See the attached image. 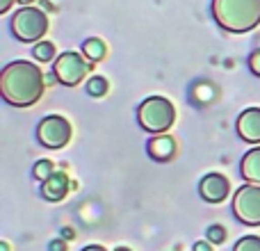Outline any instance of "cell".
I'll use <instances>...</instances> for the list:
<instances>
[{
  "label": "cell",
  "instance_id": "cell-1",
  "mask_svg": "<svg viewBox=\"0 0 260 251\" xmlns=\"http://www.w3.org/2000/svg\"><path fill=\"white\" fill-rule=\"evenodd\" d=\"M46 78L35 62L16 59L0 73V96L14 108H30L41 99Z\"/></svg>",
  "mask_w": 260,
  "mask_h": 251
},
{
  "label": "cell",
  "instance_id": "cell-2",
  "mask_svg": "<svg viewBox=\"0 0 260 251\" xmlns=\"http://www.w3.org/2000/svg\"><path fill=\"white\" fill-rule=\"evenodd\" d=\"M212 16L221 30L242 35L260 25V0H212Z\"/></svg>",
  "mask_w": 260,
  "mask_h": 251
},
{
  "label": "cell",
  "instance_id": "cell-3",
  "mask_svg": "<svg viewBox=\"0 0 260 251\" xmlns=\"http://www.w3.org/2000/svg\"><path fill=\"white\" fill-rule=\"evenodd\" d=\"M137 121L146 133L162 135L174 125L176 110L171 105V101H167L165 96H148L137 108Z\"/></svg>",
  "mask_w": 260,
  "mask_h": 251
},
{
  "label": "cell",
  "instance_id": "cell-4",
  "mask_svg": "<svg viewBox=\"0 0 260 251\" xmlns=\"http://www.w3.org/2000/svg\"><path fill=\"white\" fill-rule=\"evenodd\" d=\"M12 32L18 41L25 44H37L44 39V35L48 32V16L37 7H21L12 16Z\"/></svg>",
  "mask_w": 260,
  "mask_h": 251
},
{
  "label": "cell",
  "instance_id": "cell-5",
  "mask_svg": "<svg viewBox=\"0 0 260 251\" xmlns=\"http://www.w3.org/2000/svg\"><path fill=\"white\" fill-rule=\"evenodd\" d=\"M94 64L85 62L80 53L67 50V53H59L57 59L53 62V73L57 78V82H62L64 87H76L78 82H82V78L87 76V71Z\"/></svg>",
  "mask_w": 260,
  "mask_h": 251
},
{
  "label": "cell",
  "instance_id": "cell-6",
  "mask_svg": "<svg viewBox=\"0 0 260 251\" xmlns=\"http://www.w3.org/2000/svg\"><path fill=\"white\" fill-rule=\"evenodd\" d=\"M233 212L242 224L260 226V185H242L233 194Z\"/></svg>",
  "mask_w": 260,
  "mask_h": 251
},
{
  "label": "cell",
  "instance_id": "cell-7",
  "mask_svg": "<svg viewBox=\"0 0 260 251\" xmlns=\"http://www.w3.org/2000/svg\"><path fill=\"white\" fill-rule=\"evenodd\" d=\"M71 123L59 114H48L44 117L37 125V139L39 144H44L46 148H62L71 142Z\"/></svg>",
  "mask_w": 260,
  "mask_h": 251
},
{
  "label": "cell",
  "instance_id": "cell-8",
  "mask_svg": "<svg viewBox=\"0 0 260 251\" xmlns=\"http://www.w3.org/2000/svg\"><path fill=\"white\" fill-rule=\"evenodd\" d=\"M199 192L201 197L206 199L208 203H221L231 192V185H229V178L221 174H208L203 176L201 185H199Z\"/></svg>",
  "mask_w": 260,
  "mask_h": 251
},
{
  "label": "cell",
  "instance_id": "cell-9",
  "mask_svg": "<svg viewBox=\"0 0 260 251\" xmlns=\"http://www.w3.org/2000/svg\"><path fill=\"white\" fill-rule=\"evenodd\" d=\"M238 135L247 144H260V108H247L240 112Z\"/></svg>",
  "mask_w": 260,
  "mask_h": 251
},
{
  "label": "cell",
  "instance_id": "cell-10",
  "mask_svg": "<svg viewBox=\"0 0 260 251\" xmlns=\"http://www.w3.org/2000/svg\"><path fill=\"white\" fill-rule=\"evenodd\" d=\"M69 187H73V183L69 180V176L64 174V171H55L48 180L41 183V197H44L46 201L57 203V201H62V199L67 197Z\"/></svg>",
  "mask_w": 260,
  "mask_h": 251
},
{
  "label": "cell",
  "instance_id": "cell-11",
  "mask_svg": "<svg viewBox=\"0 0 260 251\" xmlns=\"http://www.w3.org/2000/svg\"><path fill=\"white\" fill-rule=\"evenodd\" d=\"M146 151L155 162H169L171 158L176 155V142L165 133L153 135L151 142H148V146H146Z\"/></svg>",
  "mask_w": 260,
  "mask_h": 251
},
{
  "label": "cell",
  "instance_id": "cell-12",
  "mask_svg": "<svg viewBox=\"0 0 260 251\" xmlns=\"http://www.w3.org/2000/svg\"><path fill=\"white\" fill-rule=\"evenodd\" d=\"M240 174L247 183L260 185V146L244 153L242 162H240Z\"/></svg>",
  "mask_w": 260,
  "mask_h": 251
},
{
  "label": "cell",
  "instance_id": "cell-13",
  "mask_svg": "<svg viewBox=\"0 0 260 251\" xmlns=\"http://www.w3.org/2000/svg\"><path fill=\"white\" fill-rule=\"evenodd\" d=\"M82 53H85L87 62L96 64V62H101V59L105 57L108 48H105V44L99 39V37H91V39H87L85 44H82Z\"/></svg>",
  "mask_w": 260,
  "mask_h": 251
},
{
  "label": "cell",
  "instance_id": "cell-14",
  "mask_svg": "<svg viewBox=\"0 0 260 251\" xmlns=\"http://www.w3.org/2000/svg\"><path fill=\"white\" fill-rule=\"evenodd\" d=\"M32 57L37 59V62H55V44L53 41H37L35 48H32Z\"/></svg>",
  "mask_w": 260,
  "mask_h": 251
},
{
  "label": "cell",
  "instance_id": "cell-15",
  "mask_svg": "<svg viewBox=\"0 0 260 251\" xmlns=\"http://www.w3.org/2000/svg\"><path fill=\"white\" fill-rule=\"evenodd\" d=\"M110 89L108 80H105L103 76H91L89 82H87V91H89V96H96V99H101V96H105Z\"/></svg>",
  "mask_w": 260,
  "mask_h": 251
},
{
  "label": "cell",
  "instance_id": "cell-16",
  "mask_svg": "<svg viewBox=\"0 0 260 251\" xmlns=\"http://www.w3.org/2000/svg\"><path fill=\"white\" fill-rule=\"evenodd\" d=\"M32 174H35V178L37 180H41V183H44V180H48L50 176L55 174V165H53V160H39L35 165V169H32Z\"/></svg>",
  "mask_w": 260,
  "mask_h": 251
},
{
  "label": "cell",
  "instance_id": "cell-17",
  "mask_svg": "<svg viewBox=\"0 0 260 251\" xmlns=\"http://www.w3.org/2000/svg\"><path fill=\"white\" fill-rule=\"evenodd\" d=\"M233 251H260V238L258 235H244L235 242Z\"/></svg>",
  "mask_w": 260,
  "mask_h": 251
},
{
  "label": "cell",
  "instance_id": "cell-18",
  "mask_svg": "<svg viewBox=\"0 0 260 251\" xmlns=\"http://www.w3.org/2000/svg\"><path fill=\"white\" fill-rule=\"evenodd\" d=\"M206 235H208V242L221 244L226 240V229L224 226H219V224H215V226H210V229L206 231Z\"/></svg>",
  "mask_w": 260,
  "mask_h": 251
},
{
  "label": "cell",
  "instance_id": "cell-19",
  "mask_svg": "<svg viewBox=\"0 0 260 251\" xmlns=\"http://www.w3.org/2000/svg\"><path fill=\"white\" fill-rule=\"evenodd\" d=\"M249 69H251L253 73L260 78V48H256L251 53V57H249Z\"/></svg>",
  "mask_w": 260,
  "mask_h": 251
},
{
  "label": "cell",
  "instance_id": "cell-20",
  "mask_svg": "<svg viewBox=\"0 0 260 251\" xmlns=\"http://www.w3.org/2000/svg\"><path fill=\"white\" fill-rule=\"evenodd\" d=\"M50 251H67V242L64 240H55V242H50Z\"/></svg>",
  "mask_w": 260,
  "mask_h": 251
},
{
  "label": "cell",
  "instance_id": "cell-21",
  "mask_svg": "<svg viewBox=\"0 0 260 251\" xmlns=\"http://www.w3.org/2000/svg\"><path fill=\"white\" fill-rule=\"evenodd\" d=\"M16 3V0H0V14H5V12H9V7Z\"/></svg>",
  "mask_w": 260,
  "mask_h": 251
},
{
  "label": "cell",
  "instance_id": "cell-22",
  "mask_svg": "<svg viewBox=\"0 0 260 251\" xmlns=\"http://www.w3.org/2000/svg\"><path fill=\"white\" fill-rule=\"evenodd\" d=\"M194 251H212L210 242H197L194 244Z\"/></svg>",
  "mask_w": 260,
  "mask_h": 251
},
{
  "label": "cell",
  "instance_id": "cell-23",
  "mask_svg": "<svg viewBox=\"0 0 260 251\" xmlns=\"http://www.w3.org/2000/svg\"><path fill=\"white\" fill-rule=\"evenodd\" d=\"M62 238L64 240H73V238H76V231H73V229H62Z\"/></svg>",
  "mask_w": 260,
  "mask_h": 251
},
{
  "label": "cell",
  "instance_id": "cell-24",
  "mask_svg": "<svg viewBox=\"0 0 260 251\" xmlns=\"http://www.w3.org/2000/svg\"><path fill=\"white\" fill-rule=\"evenodd\" d=\"M82 251H108L105 247H101V244H89V247H85Z\"/></svg>",
  "mask_w": 260,
  "mask_h": 251
},
{
  "label": "cell",
  "instance_id": "cell-25",
  "mask_svg": "<svg viewBox=\"0 0 260 251\" xmlns=\"http://www.w3.org/2000/svg\"><path fill=\"white\" fill-rule=\"evenodd\" d=\"M16 3H21V5H23V7H30V5H32V3H35V0H16Z\"/></svg>",
  "mask_w": 260,
  "mask_h": 251
},
{
  "label": "cell",
  "instance_id": "cell-26",
  "mask_svg": "<svg viewBox=\"0 0 260 251\" xmlns=\"http://www.w3.org/2000/svg\"><path fill=\"white\" fill-rule=\"evenodd\" d=\"M0 251H9V247H7V242H3V244H0Z\"/></svg>",
  "mask_w": 260,
  "mask_h": 251
},
{
  "label": "cell",
  "instance_id": "cell-27",
  "mask_svg": "<svg viewBox=\"0 0 260 251\" xmlns=\"http://www.w3.org/2000/svg\"><path fill=\"white\" fill-rule=\"evenodd\" d=\"M114 251H130V249H128V247H117Z\"/></svg>",
  "mask_w": 260,
  "mask_h": 251
}]
</instances>
